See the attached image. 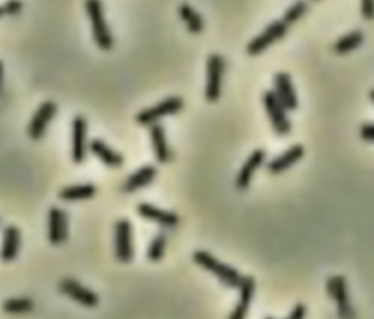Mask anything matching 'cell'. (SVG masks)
Wrapping results in <instances>:
<instances>
[{
	"mask_svg": "<svg viewBox=\"0 0 374 319\" xmlns=\"http://www.w3.org/2000/svg\"><path fill=\"white\" fill-rule=\"evenodd\" d=\"M266 159V153L262 149H256L251 155L247 158L243 167H241L237 178H236V186L238 190H246L251 182L253 175L262 167V163Z\"/></svg>",
	"mask_w": 374,
	"mask_h": 319,
	"instance_id": "14",
	"label": "cell"
},
{
	"mask_svg": "<svg viewBox=\"0 0 374 319\" xmlns=\"http://www.w3.org/2000/svg\"><path fill=\"white\" fill-rule=\"evenodd\" d=\"M182 108H183L182 98L170 96V98H167V100L158 102L157 105H153L151 108L144 109V111H140L136 115V121L142 126H152L164 117H169V115L179 113Z\"/></svg>",
	"mask_w": 374,
	"mask_h": 319,
	"instance_id": "5",
	"label": "cell"
},
{
	"mask_svg": "<svg viewBox=\"0 0 374 319\" xmlns=\"http://www.w3.org/2000/svg\"><path fill=\"white\" fill-rule=\"evenodd\" d=\"M2 309L6 314H27L34 309V302L32 299L28 298H14V299H8L3 302Z\"/></svg>",
	"mask_w": 374,
	"mask_h": 319,
	"instance_id": "25",
	"label": "cell"
},
{
	"mask_svg": "<svg viewBox=\"0 0 374 319\" xmlns=\"http://www.w3.org/2000/svg\"><path fill=\"white\" fill-rule=\"evenodd\" d=\"M85 10L88 18L91 20L92 37L97 47L103 51L112 50L114 46V38L107 25L101 0H85Z\"/></svg>",
	"mask_w": 374,
	"mask_h": 319,
	"instance_id": "1",
	"label": "cell"
},
{
	"mask_svg": "<svg viewBox=\"0 0 374 319\" xmlns=\"http://www.w3.org/2000/svg\"><path fill=\"white\" fill-rule=\"evenodd\" d=\"M116 258L120 262H130L134 258V244H132V225L123 219L116 223Z\"/></svg>",
	"mask_w": 374,
	"mask_h": 319,
	"instance_id": "9",
	"label": "cell"
},
{
	"mask_svg": "<svg viewBox=\"0 0 374 319\" xmlns=\"http://www.w3.org/2000/svg\"><path fill=\"white\" fill-rule=\"evenodd\" d=\"M362 42H364V34H362L361 31H353L349 32V34L344 36L342 38H339L335 42L334 48L339 54H347L349 51L358 48Z\"/></svg>",
	"mask_w": 374,
	"mask_h": 319,
	"instance_id": "24",
	"label": "cell"
},
{
	"mask_svg": "<svg viewBox=\"0 0 374 319\" xmlns=\"http://www.w3.org/2000/svg\"><path fill=\"white\" fill-rule=\"evenodd\" d=\"M151 140H152V148H153V153H155L157 161L161 163L169 162L171 159V153L167 143L166 131H164L162 126L160 124L151 126Z\"/></svg>",
	"mask_w": 374,
	"mask_h": 319,
	"instance_id": "20",
	"label": "cell"
},
{
	"mask_svg": "<svg viewBox=\"0 0 374 319\" xmlns=\"http://www.w3.org/2000/svg\"><path fill=\"white\" fill-rule=\"evenodd\" d=\"M155 168L151 167V165H147V167H142L140 169H138L136 172H134L127 178V181L123 185V191L125 193H135L140 189H144V186L149 185L152 182V180L155 178Z\"/></svg>",
	"mask_w": 374,
	"mask_h": 319,
	"instance_id": "21",
	"label": "cell"
},
{
	"mask_svg": "<svg viewBox=\"0 0 374 319\" xmlns=\"http://www.w3.org/2000/svg\"><path fill=\"white\" fill-rule=\"evenodd\" d=\"M240 288V298L238 303L228 316V319H246L247 312H249V306L251 303L253 294H255V288L256 283L253 277H243V281L238 286Z\"/></svg>",
	"mask_w": 374,
	"mask_h": 319,
	"instance_id": "15",
	"label": "cell"
},
{
	"mask_svg": "<svg viewBox=\"0 0 374 319\" xmlns=\"http://www.w3.org/2000/svg\"><path fill=\"white\" fill-rule=\"evenodd\" d=\"M361 15L367 20L374 19V0H361Z\"/></svg>",
	"mask_w": 374,
	"mask_h": 319,
	"instance_id": "28",
	"label": "cell"
},
{
	"mask_svg": "<svg viewBox=\"0 0 374 319\" xmlns=\"http://www.w3.org/2000/svg\"><path fill=\"white\" fill-rule=\"evenodd\" d=\"M360 136L362 140L366 141H374V124L367 123L360 128Z\"/></svg>",
	"mask_w": 374,
	"mask_h": 319,
	"instance_id": "29",
	"label": "cell"
},
{
	"mask_svg": "<svg viewBox=\"0 0 374 319\" xmlns=\"http://www.w3.org/2000/svg\"><path fill=\"white\" fill-rule=\"evenodd\" d=\"M166 242H167L166 236H164L162 234L153 236V239L151 240V244H149L148 252H147V257L149 261L157 262L164 257V251H166Z\"/></svg>",
	"mask_w": 374,
	"mask_h": 319,
	"instance_id": "26",
	"label": "cell"
},
{
	"mask_svg": "<svg viewBox=\"0 0 374 319\" xmlns=\"http://www.w3.org/2000/svg\"><path fill=\"white\" fill-rule=\"evenodd\" d=\"M90 149L98 159H100L104 165H107V167L119 168L123 165V156L114 149L107 146L103 140H98V139L92 140Z\"/></svg>",
	"mask_w": 374,
	"mask_h": 319,
	"instance_id": "19",
	"label": "cell"
},
{
	"mask_svg": "<svg viewBox=\"0 0 374 319\" xmlns=\"http://www.w3.org/2000/svg\"><path fill=\"white\" fill-rule=\"evenodd\" d=\"M6 12H5V8L3 6H0V16H2V15H5Z\"/></svg>",
	"mask_w": 374,
	"mask_h": 319,
	"instance_id": "33",
	"label": "cell"
},
{
	"mask_svg": "<svg viewBox=\"0 0 374 319\" xmlns=\"http://www.w3.org/2000/svg\"><path fill=\"white\" fill-rule=\"evenodd\" d=\"M179 15L186 24L187 29H189V32H192V34H201V32L203 31V27H205L203 19L199 14H197V10L195 8H192L190 5H187V3L180 5Z\"/></svg>",
	"mask_w": 374,
	"mask_h": 319,
	"instance_id": "23",
	"label": "cell"
},
{
	"mask_svg": "<svg viewBox=\"0 0 374 319\" xmlns=\"http://www.w3.org/2000/svg\"><path fill=\"white\" fill-rule=\"evenodd\" d=\"M68 213L59 207H51L49 212V240L51 245H60L69 234Z\"/></svg>",
	"mask_w": 374,
	"mask_h": 319,
	"instance_id": "10",
	"label": "cell"
},
{
	"mask_svg": "<svg viewBox=\"0 0 374 319\" xmlns=\"http://www.w3.org/2000/svg\"><path fill=\"white\" fill-rule=\"evenodd\" d=\"M225 70V61L219 54H211L206 63V87L205 98L208 102H216L221 96L223 76Z\"/></svg>",
	"mask_w": 374,
	"mask_h": 319,
	"instance_id": "3",
	"label": "cell"
},
{
	"mask_svg": "<svg viewBox=\"0 0 374 319\" xmlns=\"http://www.w3.org/2000/svg\"><path fill=\"white\" fill-rule=\"evenodd\" d=\"M326 290L329 296L335 301L338 305L339 314L342 316H347L351 312L349 299H348V289H347V281L344 276H332L326 283Z\"/></svg>",
	"mask_w": 374,
	"mask_h": 319,
	"instance_id": "13",
	"label": "cell"
},
{
	"mask_svg": "<svg viewBox=\"0 0 374 319\" xmlns=\"http://www.w3.org/2000/svg\"><path fill=\"white\" fill-rule=\"evenodd\" d=\"M193 261L199 267L212 273L219 281L227 286V288H238L241 281H243V276H241L237 270L216 260L206 251H196L193 254Z\"/></svg>",
	"mask_w": 374,
	"mask_h": 319,
	"instance_id": "2",
	"label": "cell"
},
{
	"mask_svg": "<svg viewBox=\"0 0 374 319\" xmlns=\"http://www.w3.org/2000/svg\"><path fill=\"white\" fill-rule=\"evenodd\" d=\"M307 12V3L303 2V0H299V2H295L292 6L288 8L287 12L284 15V24L285 25H291L294 22L299 20L304 14Z\"/></svg>",
	"mask_w": 374,
	"mask_h": 319,
	"instance_id": "27",
	"label": "cell"
},
{
	"mask_svg": "<svg viewBox=\"0 0 374 319\" xmlns=\"http://www.w3.org/2000/svg\"><path fill=\"white\" fill-rule=\"evenodd\" d=\"M285 34H287V25L284 24V20H275L269 27L265 28V31L260 36L253 38L247 44V53L250 56H258V54L265 51L271 44L282 38Z\"/></svg>",
	"mask_w": 374,
	"mask_h": 319,
	"instance_id": "6",
	"label": "cell"
},
{
	"mask_svg": "<svg viewBox=\"0 0 374 319\" xmlns=\"http://www.w3.org/2000/svg\"><path fill=\"white\" fill-rule=\"evenodd\" d=\"M136 210H138L139 216L149 220V222L158 223V225H162V226H170L171 227V226H175L179 223L177 214H174V213L167 212V210H162V208L155 207L152 204H148V203H140L136 207Z\"/></svg>",
	"mask_w": 374,
	"mask_h": 319,
	"instance_id": "16",
	"label": "cell"
},
{
	"mask_svg": "<svg viewBox=\"0 0 374 319\" xmlns=\"http://www.w3.org/2000/svg\"><path fill=\"white\" fill-rule=\"evenodd\" d=\"M21 248V232L15 226H8L3 232L0 258L3 261H12L16 258Z\"/></svg>",
	"mask_w": 374,
	"mask_h": 319,
	"instance_id": "18",
	"label": "cell"
},
{
	"mask_svg": "<svg viewBox=\"0 0 374 319\" xmlns=\"http://www.w3.org/2000/svg\"><path fill=\"white\" fill-rule=\"evenodd\" d=\"M59 290L60 293L69 296L71 299L86 307H95L100 303L98 296L91 289L85 288V286H82L79 281H76L73 279H63L59 284Z\"/></svg>",
	"mask_w": 374,
	"mask_h": 319,
	"instance_id": "7",
	"label": "cell"
},
{
	"mask_svg": "<svg viewBox=\"0 0 374 319\" xmlns=\"http://www.w3.org/2000/svg\"><path fill=\"white\" fill-rule=\"evenodd\" d=\"M306 314H307L306 306L301 305V303H299V305H295L292 307V311L290 312V315L287 318H285V319H304Z\"/></svg>",
	"mask_w": 374,
	"mask_h": 319,
	"instance_id": "30",
	"label": "cell"
},
{
	"mask_svg": "<svg viewBox=\"0 0 374 319\" xmlns=\"http://www.w3.org/2000/svg\"><path fill=\"white\" fill-rule=\"evenodd\" d=\"M2 86H3V63L0 61V92H2Z\"/></svg>",
	"mask_w": 374,
	"mask_h": 319,
	"instance_id": "32",
	"label": "cell"
},
{
	"mask_svg": "<svg viewBox=\"0 0 374 319\" xmlns=\"http://www.w3.org/2000/svg\"><path fill=\"white\" fill-rule=\"evenodd\" d=\"M86 155V121L84 117H75L72 121V159L82 163Z\"/></svg>",
	"mask_w": 374,
	"mask_h": 319,
	"instance_id": "12",
	"label": "cell"
},
{
	"mask_svg": "<svg viewBox=\"0 0 374 319\" xmlns=\"http://www.w3.org/2000/svg\"><path fill=\"white\" fill-rule=\"evenodd\" d=\"M263 105L266 108V113L275 133L278 136H287L291 131V123L287 115V108L281 104L275 92L272 91L265 92V95H263Z\"/></svg>",
	"mask_w": 374,
	"mask_h": 319,
	"instance_id": "4",
	"label": "cell"
},
{
	"mask_svg": "<svg viewBox=\"0 0 374 319\" xmlns=\"http://www.w3.org/2000/svg\"><path fill=\"white\" fill-rule=\"evenodd\" d=\"M273 86H275V95H277L281 104L287 108V109H295L297 105H299V101H297V95L292 81L290 78L288 73L279 72L275 74L273 78Z\"/></svg>",
	"mask_w": 374,
	"mask_h": 319,
	"instance_id": "11",
	"label": "cell"
},
{
	"mask_svg": "<svg viewBox=\"0 0 374 319\" xmlns=\"http://www.w3.org/2000/svg\"><path fill=\"white\" fill-rule=\"evenodd\" d=\"M5 8V12L9 14V15H15V14H19L21 9H22V3L19 2V0H9V2H6L3 5Z\"/></svg>",
	"mask_w": 374,
	"mask_h": 319,
	"instance_id": "31",
	"label": "cell"
},
{
	"mask_svg": "<svg viewBox=\"0 0 374 319\" xmlns=\"http://www.w3.org/2000/svg\"><path fill=\"white\" fill-rule=\"evenodd\" d=\"M266 319H273V318H266Z\"/></svg>",
	"mask_w": 374,
	"mask_h": 319,
	"instance_id": "35",
	"label": "cell"
},
{
	"mask_svg": "<svg viewBox=\"0 0 374 319\" xmlns=\"http://www.w3.org/2000/svg\"><path fill=\"white\" fill-rule=\"evenodd\" d=\"M304 148L301 145H294L288 150H285L282 155L272 159L268 163V171L271 174H281L287 171L294 163L299 162L304 156Z\"/></svg>",
	"mask_w": 374,
	"mask_h": 319,
	"instance_id": "17",
	"label": "cell"
},
{
	"mask_svg": "<svg viewBox=\"0 0 374 319\" xmlns=\"http://www.w3.org/2000/svg\"><path fill=\"white\" fill-rule=\"evenodd\" d=\"M56 114H58V105L56 104L51 102V101L42 102L38 107V109L36 111L34 117H32L31 123L28 126V136L32 140H40L44 136V133H46L49 123Z\"/></svg>",
	"mask_w": 374,
	"mask_h": 319,
	"instance_id": "8",
	"label": "cell"
},
{
	"mask_svg": "<svg viewBox=\"0 0 374 319\" xmlns=\"http://www.w3.org/2000/svg\"><path fill=\"white\" fill-rule=\"evenodd\" d=\"M97 189L92 184H81V185H71L66 186L59 193V199L64 202H79L88 200L94 197Z\"/></svg>",
	"mask_w": 374,
	"mask_h": 319,
	"instance_id": "22",
	"label": "cell"
},
{
	"mask_svg": "<svg viewBox=\"0 0 374 319\" xmlns=\"http://www.w3.org/2000/svg\"><path fill=\"white\" fill-rule=\"evenodd\" d=\"M370 98H371V101L374 102V89H371V91H370Z\"/></svg>",
	"mask_w": 374,
	"mask_h": 319,
	"instance_id": "34",
	"label": "cell"
}]
</instances>
